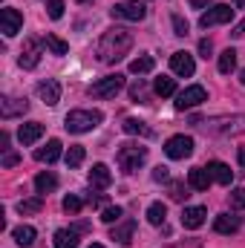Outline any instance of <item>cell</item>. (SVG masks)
Instances as JSON below:
<instances>
[{
	"label": "cell",
	"mask_w": 245,
	"mask_h": 248,
	"mask_svg": "<svg viewBox=\"0 0 245 248\" xmlns=\"http://www.w3.org/2000/svg\"><path fill=\"white\" fill-rule=\"evenodd\" d=\"M231 3H234L237 9H243V6H245V0H231Z\"/></svg>",
	"instance_id": "cell-47"
},
{
	"label": "cell",
	"mask_w": 245,
	"mask_h": 248,
	"mask_svg": "<svg viewBox=\"0 0 245 248\" xmlns=\"http://www.w3.org/2000/svg\"><path fill=\"white\" fill-rule=\"evenodd\" d=\"M44 44H46V49H49L52 55H66V52H69V44L61 41L58 35H46V38H44Z\"/></svg>",
	"instance_id": "cell-30"
},
{
	"label": "cell",
	"mask_w": 245,
	"mask_h": 248,
	"mask_svg": "<svg viewBox=\"0 0 245 248\" xmlns=\"http://www.w3.org/2000/svg\"><path fill=\"white\" fill-rule=\"evenodd\" d=\"M17 162H20V156H17V153H12V150H6V156H3V162H0V165H3V168H12V165H17Z\"/></svg>",
	"instance_id": "cell-41"
},
{
	"label": "cell",
	"mask_w": 245,
	"mask_h": 248,
	"mask_svg": "<svg viewBox=\"0 0 245 248\" xmlns=\"http://www.w3.org/2000/svg\"><path fill=\"white\" fill-rule=\"evenodd\" d=\"M153 179H156V182H168V168H162V165H159V168L153 170Z\"/></svg>",
	"instance_id": "cell-42"
},
{
	"label": "cell",
	"mask_w": 245,
	"mask_h": 248,
	"mask_svg": "<svg viewBox=\"0 0 245 248\" xmlns=\"http://www.w3.org/2000/svg\"><path fill=\"white\" fill-rule=\"evenodd\" d=\"M29 110L26 98H0V119H15V116H23Z\"/></svg>",
	"instance_id": "cell-15"
},
{
	"label": "cell",
	"mask_w": 245,
	"mask_h": 248,
	"mask_svg": "<svg viewBox=\"0 0 245 248\" xmlns=\"http://www.w3.org/2000/svg\"><path fill=\"white\" fill-rule=\"evenodd\" d=\"M78 228H61L55 231V248H78Z\"/></svg>",
	"instance_id": "cell-23"
},
{
	"label": "cell",
	"mask_w": 245,
	"mask_h": 248,
	"mask_svg": "<svg viewBox=\"0 0 245 248\" xmlns=\"http://www.w3.org/2000/svg\"><path fill=\"white\" fill-rule=\"evenodd\" d=\"M90 248H104V246H90Z\"/></svg>",
	"instance_id": "cell-50"
},
{
	"label": "cell",
	"mask_w": 245,
	"mask_h": 248,
	"mask_svg": "<svg viewBox=\"0 0 245 248\" xmlns=\"http://www.w3.org/2000/svg\"><path fill=\"white\" fill-rule=\"evenodd\" d=\"M133 231H136V222H133V219H127V222H122V225H116V228H113V240H116V243H122V246H130Z\"/></svg>",
	"instance_id": "cell-25"
},
{
	"label": "cell",
	"mask_w": 245,
	"mask_h": 248,
	"mask_svg": "<svg viewBox=\"0 0 245 248\" xmlns=\"http://www.w3.org/2000/svg\"><path fill=\"white\" fill-rule=\"evenodd\" d=\"M214 228H216V234H234V231H240V217L219 214V217L214 219Z\"/></svg>",
	"instance_id": "cell-22"
},
{
	"label": "cell",
	"mask_w": 245,
	"mask_h": 248,
	"mask_svg": "<svg viewBox=\"0 0 245 248\" xmlns=\"http://www.w3.org/2000/svg\"><path fill=\"white\" fill-rule=\"evenodd\" d=\"M130 46H133V35H130L127 29H119V26H116V29H107V32L101 35L95 55H98L101 63H116L130 52Z\"/></svg>",
	"instance_id": "cell-1"
},
{
	"label": "cell",
	"mask_w": 245,
	"mask_h": 248,
	"mask_svg": "<svg viewBox=\"0 0 245 248\" xmlns=\"http://www.w3.org/2000/svg\"><path fill=\"white\" fill-rule=\"evenodd\" d=\"M205 219H208V211H205L202 205H190V208H184V211H182V225H184V228H190V231L202 228V225H205Z\"/></svg>",
	"instance_id": "cell-14"
},
{
	"label": "cell",
	"mask_w": 245,
	"mask_h": 248,
	"mask_svg": "<svg viewBox=\"0 0 245 248\" xmlns=\"http://www.w3.org/2000/svg\"><path fill=\"white\" fill-rule=\"evenodd\" d=\"M12 237H15V243L23 248H29L32 243H35V237H38V231L32 228V225H17L15 231H12Z\"/></svg>",
	"instance_id": "cell-24"
},
{
	"label": "cell",
	"mask_w": 245,
	"mask_h": 248,
	"mask_svg": "<svg viewBox=\"0 0 245 248\" xmlns=\"http://www.w3.org/2000/svg\"><path fill=\"white\" fill-rule=\"evenodd\" d=\"M237 159H240V168H245V147H240V153H237Z\"/></svg>",
	"instance_id": "cell-46"
},
{
	"label": "cell",
	"mask_w": 245,
	"mask_h": 248,
	"mask_svg": "<svg viewBox=\"0 0 245 248\" xmlns=\"http://www.w3.org/2000/svg\"><path fill=\"white\" fill-rule=\"evenodd\" d=\"M90 185L95 187V190H104V187L113 185L110 168H107V165H92V170H90Z\"/></svg>",
	"instance_id": "cell-18"
},
{
	"label": "cell",
	"mask_w": 245,
	"mask_h": 248,
	"mask_svg": "<svg viewBox=\"0 0 245 248\" xmlns=\"http://www.w3.org/2000/svg\"><path fill=\"white\" fill-rule=\"evenodd\" d=\"M55 187H58V176H55V173L44 170V173L35 176V190H38V196H46V193H52Z\"/></svg>",
	"instance_id": "cell-21"
},
{
	"label": "cell",
	"mask_w": 245,
	"mask_h": 248,
	"mask_svg": "<svg viewBox=\"0 0 245 248\" xmlns=\"http://www.w3.org/2000/svg\"><path fill=\"white\" fill-rule=\"evenodd\" d=\"M199 127H205L208 133H216V136H237V133H245V116L211 119V122H199Z\"/></svg>",
	"instance_id": "cell-4"
},
{
	"label": "cell",
	"mask_w": 245,
	"mask_h": 248,
	"mask_svg": "<svg viewBox=\"0 0 245 248\" xmlns=\"http://www.w3.org/2000/svg\"><path fill=\"white\" fill-rule=\"evenodd\" d=\"M153 90H156V95H162V98L176 95V81H173V78H168V75H162V78H156V81H153Z\"/></svg>",
	"instance_id": "cell-26"
},
{
	"label": "cell",
	"mask_w": 245,
	"mask_h": 248,
	"mask_svg": "<svg viewBox=\"0 0 245 248\" xmlns=\"http://www.w3.org/2000/svg\"><path fill=\"white\" fill-rule=\"evenodd\" d=\"M165 219H168V205L153 202V205L147 208V222H150V225H162Z\"/></svg>",
	"instance_id": "cell-27"
},
{
	"label": "cell",
	"mask_w": 245,
	"mask_h": 248,
	"mask_svg": "<svg viewBox=\"0 0 245 248\" xmlns=\"http://www.w3.org/2000/svg\"><path fill=\"white\" fill-rule=\"evenodd\" d=\"M231 35H234V38H243V35H245V20H243V23H237V26L231 29Z\"/></svg>",
	"instance_id": "cell-44"
},
{
	"label": "cell",
	"mask_w": 245,
	"mask_h": 248,
	"mask_svg": "<svg viewBox=\"0 0 245 248\" xmlns=\"http://www.w3.org/2000/svg\"><path fill=\"white\" fill-rule=\"evenodd\" d=\"M208 173H211V179L219 182V185H231V179H234V170H231L225 162H208Z\"/></svg>",
	"instance_id": "cell-20"
},
{
	"label": "cell",
	"mask_w": 245,
	"mask_h": 248,
	"mask_svg": "<svg viewBox=\"0 0 245 248\" xmlns=\"http://www.w3.org/2000/svg\"><path fill=\"white\" fill-rule=\"evenodd\" d=\"M216 66H219V72H222V75L234 72V66H237V49H225V52H219Z\"/></svg>",
	"instance_id": "cell-28"
},
{
	"label": "cell",
	"mask_w": 245,
	"mask_h": 248,
	"mask_svg": "<svg viewBox=\"0 0 245 248\" xmlns=\"http://www.w3.org/2000/svg\"><path fill=\"white\" fill-rule=\"evenodd\" d=\"M122 127H124V133H130V136H153V130L144 122H138V119H127Z\"/></svg>",
	"instance_id": "cell-29"
},
{
	"label": "cell",
	"mask_w": 245,
	"mask_h": 248,
	"mask_svg": "<svg viewBox=\"0 0 245 248\" xmlns=\"http://www.w3.org/2000/svg\"><path fill=\"white\" fill-rule=\"evenodd\" d=\"M84 156H87V150H84L81 144H72V147L66 150V156H63V162H66V168H78V165L84 162Z\"/></svg>",
	"instance_id": "cell-31"
},
{
	"label": "cell",
	"mask_w": 245,
	"mask_h": 248,
	"mask_svg": "<svg viewBox=\"0 0 245 248\" xmlns=\"http://www.w3.org/2000/svg\"><path fill=\"white\" fill-rule=\"evenodd\" d=\"M44 208V196H35V199H23V202H17V211L20 214H38Z\"/></svg>",
	"instance_id": "cell-33"
},
{
	"label": "cell",
	"mask_w": 245,
	"mask_h": 248,
	"mask_svg": "<svg viewBox=\"0 0 245 248\" xmlns=\"http://www.w3.org/2000/svg\"><path fill=\"white\" fill-rule=\"evenodd\" d=\"M211 3H214V0H190V6H193V9H208Z\"/></svg>",
	"instance_id": "cell-45"
},
{
	"label": "cell",
	"mask_w": 245,
	"mask_h": 248,
	"mask_svg": "<svg viewBox=\"0 0 245 248\" xmlns=\"http://www.w3.org/2000/svg\"><path fill=\"white\" fill-rule=\"evenodd\" d=\"M231 208H237V211L245 208V187H234L231 190Z\"/></svg>",
	"instance_id": "cell-36"
},
{
	"label": "cell",
	"mask_w": 245,
	"mask_h": 248,
	"mask_svg": "<svg viewBox=\"0 0 245 248\" xmlns=\"http://www.w3.org/2000/svg\"><path fill=\"white\" fill-rule=\"evenodd\" d=\"M46 9H49V17H52V20H61L63 17V0H49Z\"/></svg>",
	"instance_id": "cell-38"
},
{
	"label": "cell",
	"mask_w": 245,
	"mask_h": 248,
	"mask_svg": "<svg viewBox=\"0 0 245 248\" xmlns=\"http://www.w3.org/2000/svg\"><path fill=\"white\" fill-rule=\"evenodd\" d=\"M75 3H81V6H87V3H92V0H75Z\"/></svg>",
	"instance_id": "cell-48"
},
{
	"label": "cell",
	"mask_w": 245,
	"mask_h": 248,
	"mask_svg": "<svg viewBox=\"0 0 245 248\" xmlns=\"http://www.w3.org/2000/svg\"><path fill=\"white\" fill-rule=\"evenodd\" d=\"M17 63H20L23 69H35V66L41 63V41L29 38V41L23 44V49H20V58H17Z\"/></svg>",
	"instance_id": "cell-11"
},
{
	"label": "cell",
	"mask_w": 245,
	"mask_h": 248,
	"mask_svg": "<svg viewBox=\"0 0 245 248\" xmlns=\"http://www.w3.org/2000/svg\"><path fill=\"white\" fill-rule=\"evenodd\" d=\"M187 187H190V185H182V182H173V185H170V196H173L176 202H182V199H187V196H190V193H187Z\"/></svg>",
	"instance_id": "cell-37"
},
{
	"label": "cell",
	"mask_w": 245,
	"mask_h": 248,
	"mask_svg": "<svg viewBox=\"0 0 245 248\" xmlns=\"http://www.w3.org/2000/svg\"><path fill=\"white\" fill-rule=\"evenodd\" d=\"M202 101H208V93H205V87H199V84L184 87L182 93H176V110H190V107H199Z\"/></svg>",
	"instance_id": "cell-8"
},
{
	"label": "cell",
	"mask_w": 245,
	"mask_h": 248,
	"mask_svg": "<svg viewBox=\"0 0 245 248\" xmlns=\"http://www.w3.org/2000/svg\"><path fill=\"white\" fill-rule=\"evenodd\" d=\"M110 15L119 17V20H144V17H147V9H144V3H138V0H124V3H116V6L110 9Z\"/></svg>",
	"instance_id": "cell-7"
},
{
	"label": "cell",
	"mask_w": 245,
	"mask_h": 248,
	"mask_svg": "<svg viewBox=\"0 0 245 248\" xmlns=\"http://www.w3.org/2000/svg\"><path fill=\"white\" fill-rule=\"evenodd\" d=\"M20 26H23V15L17 9H3L0 12V32L6 38H15L20 32Z\"/></svg>",
	"instance_id": "cell-10"
},
{
	"label": "cell",
	"mask_w": 245,
	"mask_h": 248,
	"mask_svg": "<svg viewBox=\"0 0 245 248\" xmlns=\"http://www.w3.org/2000/svg\"><path fill=\"white\" fill-rule=\"evenodd\" d=\"M211 52H214V44H211L208 38H202V41H199V55H202V58H211Z\"/></svg>",
	"instance_id": "cell-40"
},
{
	"label": "cell",
	"mask_w": 245,
	"mask_h": 248,
	"mask_svg": "<svg viewBox=\"0 0 245 248\" xmlns=\"http://www.w3.org/2000/svg\"><path fill=\"white\" fill-rule=\"evenodd\" d=\"M240 81H243V84H245V69H243V72H240Z\"/></svg>",
	"instance_id": "cell-49"
},
{
	"label": "cell",
	"mask_w": 245,
	"mask_h": 248,
	"mask_svg": "<svg viewBox=\"0 0 245 248\" xmlns=\"http://www.w3.org/2000/svg\"><path fill=\"white\" fill-rule=\"evenodd\" d=\"M124 90V75H107V78H101V81H95L92 87H90V95L92 98H113L116 93H122Z\"/></svg>",
	"instance_id": "cell-5"
},
{
	"label": "cell",
	"mask_w": 245,
	"mask_h": 248,
	"mask_svg": "<svg viewBox=\"0 0 245 248\" xmlns=\"http://www.w3.org/2000/svg\"><path fill=\"white\" fill-rule=\"evenodd\" d=\"M173 29H176V35H179V38L187 35V20H184L182 15H173Z\"/></svg>",
	"instance_id": "cell-39"
},
{
	"label": "cell",
	"mask_w": 245,
	"mask_h": 248,
	"mask_svg": "<svg viewBox=\"0 0 245 248\" xmlns=\"http://www.w3.org/2000/svg\"><path fill=\"white\" fill-rule=\"evenodd\" d=\"M130 95H133L136 101H138V98H144V87H141V81H138L136 87H130Z\"/></svg>",
	"instance_id": "cell-43"
},
{
	"label": "cell",
	"mask_w": 245,
	"mask_h": 248,
	"mask_svg": "<svg viewBox=\"0 0 245 248\" xmlns=\"http://www.w3.org/2000/svg\"><path fill=\"white\" fill-rule=\"evenodd\" d=\"M116 159H119V168H122L124 173H136V170L144 165V159H147V147L127 141V144H122V147H119Z\"/></svg>",
	"instance_id": "cell-3"
},
{
	"label": "cell",
	"mask_w": 245,
	"mask_h": 248,
	"mask_svg": "<svg viewBox=\"0 0 245 248\" xmlns=\"http://www.w3.org/2000/svg\"><path fill=\"white\" fill-rule=\"evenodd\" d=\"M170 69L182 78H190L196 72V63H193V55L190 52H173L170 55Z\"/></svg>",
	"instance_id": "cell-13"
},
{
	"label": "cell",
	"mask_w": 245,
	"mask_h": 248,
	"mask_svg": "<svg viewBox=\"0 0 245 248\" xmlns=\"http://www.w3.org/2000/svg\"><path fill=\"white\" fill-rule=\"evenodd\" d=\"M61 141H58V139H49V141H46V147H38V150H35V159H38V162H44V165H52V162H58V159H61Z\"/></svg>",
	"instance_id": "cell-16"
},
{
	"label": "cell",
	"mask_w": 245,
	"mask_h": 248,
	"mask_svg": "<svg viewBox=\"0 0 245 248\" xmlns=\"http://www.w3.org/2000/svg\"><path fill=\"white\" fill-rule=\"evenodd\" d=\"M211 173H208V168H190L187 170V185L193 187V190H208L211 187Z\"/></svg>",
	"instance_id": "cell-19"
},
{
	"label": "cell",
	"mask_w": 245,
	"mask_h": 248,
	"mask_svg": "<svg viewBox=\"0 0 245 248\" xmlns=\"http://www.w3.org/2000/svg\"><path fill=\"white\" fill-rule=\"evenodd\" d=\"M35 93H38V98H41L46 107H55V104L61 101V87H58V81H52V78L41 81V84L35 87Z\"/></svg>",
	"instance_id": "cell-12"
},
{
	"label": "cell",
	"mask_w": 245,
	"mask_h": 248,
	"mask_svg": "<svg viewBox=\"0 0 245 248\" xmlns=\"http://www.w3.org/2000/svg\"><path fill=\"white\" fill-rule=\"evenodd\" d=\"M231 17H234V9H231L228 3H216V6H211L208 12H202V17H199V26H202V29H211V26L228 23Z\"/></svg>",
	"instance_id": "cell-6"
},
{
	"label": "cell",
	"mask_w": 245,
	"mask_h": 248,
	"mask_svg": "<svg viewBox=\"0 0 245 248\" xmlns=\"http://www.w3.org/2000/svg\"><path fill=\"white\" fill-rule=\"evenodd\" d=\"M122 217H124V211L119 208V205H110V208H104V211H101V219H104L107 225H113V222H119Z\"/></svg>",
	"instance_id": "cell-34"
},
{
	"label": "cell",
	"mask_w": 245,
	"mask_h": 248,
	"mask_svg": "<svg viewBox=\"0 0 245 248\" xmlns=\"http://www.w3.org/2000/svg\"><path fill=\"white\" fill-rule=\"evenodd\" d=\"M81 205H84V202H81L75 193L63 196V211H66V214H78V211H81Z\"/></svg>",
	"instance_id": "cell-35"
},
{
	"label": "cell",
	"mask_w": 245,
	"mask_h": 248,
	"mask_svg": "<svg viewBox=\"0 0 245 248\" xmlns=\"http://www.w3.org/2000/svg\"><path fill=\"white\" fill-rule=\"evenodd\" d=\"M101 122H104V116L98 110H69L66 119H63V127L69 133H90V130H95Z\"/></svg>",
	"instance_id": "cell-2"
},
{
	"label": "cell",
	"mask_w": 245,
	"mask_h": 248,
	"mask_svg": "<svg viewBox=\"0 0 245 248\" xmlns=\"http://www.w3.org/2000/svg\"><path fill=\"white\" fill-rule=\"evenodd\" d=\"M44 136V124L41 122H26V124H20V130H17V139H20V144H35L38 139Z\"/></svg>",
	"instance_id": "cell-17"
},
{
	"label": "cell",
	"mask_w": 245,
	"mask_h": 248,
	"mask_svg": "<svg viewBox=\"0 0 245 248\" xmlns=\"http://www.w3.org/2000/svg\"><path fill=\"white\" fill-rule=\"evenodd\" d=\"M165 153H168V159H187L193 153V139L190 136H170L165 141Z\"/></svg>",
	"instance_id": "cell-9"
},
{
	"label": "cell",
	"mask_w": 245,
	"mask_h": 248,
	"mask_svg": "<svg viewBox=\"0 0 245 248\" xmlns=\"http://www.w3.org/2000/svg\"><path fill=\"white\" fill-rule=\"evenodd\" d=\"M153 69V58L150 55H138L136 61H130V72L133 75H147Z\"/></svg>",
	"instance_id": "cell-32"
}]
</instances>
